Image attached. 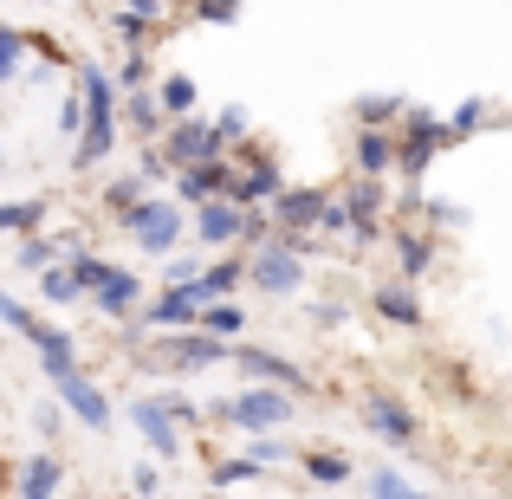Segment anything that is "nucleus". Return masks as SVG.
Masks as SVG:
<instances>
[{"label":"nucleus","instance_id":"42","mask_svg":"<svg viewBox=\"0 0 512 499\" xmlns=\"http://www.w3.org/2000/svg\"><path fill=\"white\" fill-rule=\"evenodd\" d=\"M59 422H65V409H59V402H39V409H33V428H39V441H52V435H59Z\"/></svg>","mask_w":512,"mask_h":499},{"label":"nucleus","instance_id":"1","mask_svg":"<svg viewBox=\"0 0 512 499\" xmlns=\"http://www.w3.org/2000/svg\"><path fill=\"white\" fill-rule=\"evenodd\" d=\"M78 104H85V124H78V169H98L117 150V85L104 65H78Z\"/></svg>","mask_w":512,"mask_h":499},{"label":"nucleus","instance_id":"14","mask_svg":"<svg viewBox=\"0 0 512 499\" xmlns=\"http://www.w3.org/2000/svg\"><path fill=\"white\" fill-rule=\"evenodd\" d=\"M240 286H247V253H221V260H208L195 279H188V292H195L201 305H221V299H234Z\"/></svg>","mask_w":512,"mask_h":499},{"label":"nucleus","instance_id":"33","mask_svg":"<svg viewBox=\"0 0 512 499\" xmlns=\"http://www.w3.org/2000/svg\"><path fill=\"white\" fill-rule=\"evenodd\" d=\"M156 402H163V415L175 428H201L208 415H201V402H188V396H175V389H156Z\"/></svg>","mask_w":512,"mask_h":499},{"label":"nucleus","instance_id":"36","mask_svg":"<svg viewBox=\"0 0 512 499\" xmlns=\"http://www.w3.org/2000/svg\"><path fill=\"white\" fill-rule=\"evenodd\" d=\"M0 325H13L20 337H33L39 325H46V318H33V305H26V299H13V292H0Z\"/></svg>","mask_w":512,"mask_h":499},{"label":"nucleus","instance_id":"41","mask_svg":"<svg viewBox=\"0 0 512 499\" xmlns=\"http://www.w3.org/2000/svg\"><path fill=\"white\" fill-rule=\"evenodd\" d=\"M312 234H338V240H350V214H344V201H325V214H318Z\"/></svg>","mask_w":512,"mask_h":499},{"label":"nucleus","instance_id":"34","mask_svg":"<svg viewBox=\"0 0 512 499\" xmlns=\"http://www.w3.org/2000/svg\"><path fill=\"white\" fill-rule=\"evenodd\" d=\"M111 85L117 91H150V52H124V65H117Z\"/></svg>","mask_w":512,"mask_h":499},{"label":"nucleus","instance_id":"11","mask_svg":"<svg viewBox=\"0 0 512 499\" xmlns=\"http://www.w3.org/2000/svg\"><path fill=\"white\" fill-rule=\"evenodd\" d=\"M383 208H389V188L370 182V175H357V182L344 188V214H350V240H357V247H370V240L383 234Z\"/></svg>","mask_w":512,"mask_h":499},{"label":"nucleus","instance_id":"26","mask_svg":"<svg viewBox=\"0 0 512 499\" xmlns=\"http://www.w3.org/2000/svg\"><path fill=\"white\" fill-rule=\"evenodd\" d=\"M46 221V201L26 195V201H0V234H33Z\"/></svg>","mask_w":512,"mask_h":499},{"label":"nucleus","instance_id":"38","mask_svg":"<svg viewBox=\"0 0 512 499\" xmlns=\"http://www.w3.org/2000/svg\"><path fill=\"white\" fill-rule=\"evenodd\" d=\"M150 26H156V20H143V13H130V7L117 13V39H124V52H143V39H150Z\"/></svg>","mask_w":512,"mask_h":499},{"label":"nucleus","instance_id":"3","mask_svg":"<svg viewBox=\"0 0 512 499\" xmlns=\"http://www.w3.org/2000/svg\"><path fill=\"white\" fill-rule=\"evenodd\" d=\"M201 415H214V422H234V428H247V435H273V428L292 422V396H286V389L253 383V389H234L227 402H214V409H201Z\"/></svg>","mask_w":512,"mask_h":499},{"label":"nucleus","instance_id":"8","mask_svg":"<svg viewBox=\"0 0 512 499\" xmlns=\"http://www.w3.org/2000/svg\"><path fill=\"white\" fill-rule=\"evenodd\" d=\"M363 428H370L376 441H389V448H409V441L422 435L415 409L402 396H389V389H370V396H363Z\"/></svg>","mask_w":512,"mask_h":499},{"label":"nucleus","instance_id":"19","mask_svg":"<svg viewBox=\"0 0 512 499\" xmlns=\"http://www.w3.org/2000/svg\"><path fill=\"white\" fill-rule=\"evenodd\" d=\"M59 487H65L59 454H33V461L20 467V493H13V499H59Z\"/></svg>","mask_w":512,"mask_h":499},{"label":"nucleus","instance_id":"29","mask_svg":"<svg viewBox=\"0 0 512 499\" xmlns=\"http://www.w3.org/2000/svg\"><path fill=\"white\" fill-rule=\"evenodd\" d=\"M124 111H130V124H137L143 137H163V130H169V117H163V104H156V91H130Z\"/></svg>","mask_w":512,"mask_h":499},{"label":"nucleus","instance_id":"2","mask_svg":"<svg viewBox=\"0 0 512 499\" xmlns=\"http://www.w3.org/2000/svg\"><path fill=\"white\" fill-rule=\"evenodd\" d=\"M72 279H78V292H85L91 305H98L104 318H137L143 312V279L130 273V266H117V260H104V253H72Z\"/></svg>","mask_w":512,"mask_h":499},{"label":"nucleus","instance_id":"37","mask_svg":"<svg viewBox=\"0 0 512 499\" xmlns=\"http://www.w3.org/2000/svg\"><path fill=\"white\" fill-rule=\"evenodd\" d=\"M370 499H428V493H415L396 467H376V474H370Z\"/></svg>","mask_w":512,"mask_h":499},{"label":"nucleus","instance_id":"45","mask_svg":"<svg viewBox=\"0 0 512 499\" xmlns=\"http://www.w3.org/2000/svg\"><path fill=\"white\" fill-rule=\"evenodd\" d=\"M78 124H85V104H78V91H72V98L59 104V130H65V137H78Z\"/></svg>","mask_w":512,"mask_h":499},{"label":"nucleus","instance_id":"27","mask_svg":"<svg viewBox=\"0 0 512 499\" xmlns=\"http://www.w3.org/2000/svg\"><path fill=\"white\" fill-rule=\"evenodd\" d=\"M33 279H39V299H52V305H78V299H85L65 260H59V266H46V273H33Z\"/></svg>","mask_w":512,"mask_h":499},{"label":"nucleus","instance_id":"15","mask_svg":"<svg viewBox=\"0 0 512 499\" xmlns=\"http://www.w3.org/2000/svg\"><path fill=\"white\" fill-rule=\"evenodd\" d=\"M143 325L150 331H195V318H201V299L188 286H169V292H156V299H143Z\"/></svg>","mask_w":512,"mask_h":499},{"label":"nucleus","instance_id":"35","mask_svg":"<svg viewBox=\"0 0 512 499\" xmlns=\"http://www.w3.org/2000/svg\"><path fill=\"white\" fill-rule=\"evenodd\" d=\"M13 260H20L26 273H46V266H59V247H52V240H39V234H26Z\"/></svg>","mask_w":512,"mask_h":499},{"label":"nucleus","instance_id":"10","mask_svg":"<svg viewBox=\"0 0 512 499\" xmlns=\"http://www.w3.org/2000/svg\"><path fill=\"white\" fill-rule=\"evenodd\" d=\"M227 182H234V163L227 156H208L195 169H175V208H201V201H227Z\"/></svg>","mask_w":512,"mask_h":499},{"label":"nucleus","instance_id":"6","mask_svg":"<svg viewBox=\"0 0 512 499\" xmlns=\"http://www.w3.org/2000/svg\"><path fill=\"white\" fill-rule=\"evenodd\" d=\"M156 150H163L169 169H195V163H208V156H227V143H221V130H214V117H175L163 137H156Z\"/></svg>","mask_w":512,"mask_h":499},{"label":"nucleus","instance_id":"48","mask_svg":"<svg viewBox=\"0 0 512 499\" xmlns=\"http://www.w3.org/2000/svg\"><path fill=\"white\" fill-rule=\"evenodd\" d=\"M0 46H26V33H13V26H0Z\"/></svg>","mask_w":512,"mask_h":499},{"label":"nucleus","instance_id":"46","mask_svg":"<svg viewBox=\"0 0 512 499\" xmlns=\"http://www.w3.org/2000/svg\"><path fill=\"white\" fill-rule=\"evenodd\" d=\"M20 52L26 46H0V85H13V78H20Z\"/></svg>","mask_w":512,"mask_h":499},{"label":"nucleus","instance_id":"9","mask_svg":"<svg viewBox=\"0 0 512 499\" xmlns=\"http://www.w3.org/2000/svg\"><path fill=\"white\" fill-rule=\"evenodd\" d=\"M227 363H240V370H247V383H266V389H312V376L299 370V363L292 357H279V350H266V344H234V357Z\"/></svg>","mask_w":512,"mask_h":499},{"label":"nucleus","instance_id":"22","mask_svg":"<svg viewBox=\"0 0 512 499\" xmlns=\"http://www.w3.org/2000/svg\"><path fill=\"white\" fill-rule=\"evenodd\" d=\"M396 260H402V273H409V286H415V279L435 266V234H428V227H402L396 234Z\"/></svg>","mask_w":512,"mask_h":499},{"label":"nucleus","instance_id":"16","mask_svg":"<svg viewBox=\"0 0 512 499\" xmlns=\"http://www.w3.org/2000/svg\"><path fill=\"white\" fill-rule=\"evenodd\" d=\"M33 357H39V370L52 376V383H65V376H78V344H72V331H59V325H39L33 337Z\"/></svg>","mask_w":512,"mask_h":499},{"label":"nucleus","instance_id":"49","mask_svg":"<svg viewBox=\"0 0 512 499\" xmlns=\"http://www.w3.org/2000/svg\"><path fill=\"white\" fill-rule=\"evenodd\" d=\"M0 163H7V143H0Z\"/></svg>","mask_w":512,"mask_h":499},{"label":"nucleus","instance_id":"30","mask_svg":"<svg viewBox=\"0 0 512 499\" xmlns=\"http://www.w3.org/2000/svg\"><path fill=\"white\" fill-rule=\"evenodd\" d=\"M214 493H227V487H247V480H260V461L253 454H234V461H214Z\"/></svg>","mask_w":512,"mask_h":499},{"label":"nucleus","instance_id":"5","mask_svg":"<svg viewBox=\"0 0 512 499\" xmlns=\"http://www.w3.org/2000/svg\"><path fill=\"white\" fill-rule=\"evenodd\" d=\"M117 221H124V234L137 240V247L150 253V260H169V253H175V240H182V208H175L169 195H143L137 208H130V214H117Z\"/></svg>","mask_w":512,"mask_h":499},{"label":"nucleus","instance_id":"28","mask_svg":"<svg viewBox=\"0 0 512 499\" xmlns=\"http://www.w3.org/2000/svg\"><path fill=\"white\" fill-rule=\"evenodd\" d=\"M480 124H487V98H467L461 111H448V117H441V130H448V150H454V143H467Z\"/></svg>","mask_w":512,"mask_h":499},{"label":"nucleus","instance_id":"7","mask_svg":"<svg viewBox=\"0 0 512 499\" xmlns=\"http://www.w3.org/2000/svg\"><path fill=\"white\" fill-rule=\"evenodd\" d=\"M247 279H253L260 292H279V299H286V292L305 286V253L286 247V240H266V247L247 253Z\"/></svg>","mask_w":512,"mask_h":499},{"label":"nucleus","instance_id":"12","mask_svg":"<svg viewBox=\"0 0 512 499\" xmlns=\"http://www.w3.org/2000/svg\"><path fill=\"white\" fill-rule=\"evenodd\" d=\"M52 389H59V409H65V415H78L91 435H104V428H111V396H104V389L91 383L85 370L65 376V383H52Z\"/></svg>","mask_w":512,"mask_h":499},{"label":"nucleus","instance_id":"20","mask_svg":"<svg viewBox=\"0 0 512 499\" xmlns=\"http://www.w3.org/2000/svg\"><path fill=\"white\" fill-rule=\"evenodd\" d=\"M402 111H409L402 91H363V98H357V130H396Z\"/></svg>","mask_w":512,"mask_h":499},{"label":"nucleus","instance_id":"43","mask_svg":"<svg viewBox=\"0 0 512 499\" xmlns=\"http://www.w3.org/2000/svg\"><path fill=\"white\" fill-rule=\"evenodd\" d=\"M195 273H201V260H195V253H169V286H188Z\"/></svg>","mask_w":512,"mask_h":499},{"label":"nucleus","instance_id":"47","mask_svg":"<svg viewBox=\"0 0 512 499\" xmlns=\"http://www.w3.org/2000/svg\"><path fill=\"white\" fill-rule=\"evenodd\" d=\"M130 13H143V20H163V0H124Z\"/></svg>","mask_w":512,"mask_h":499},{"label":"nucleus","instance_id":"31","mask_svg":"<svg viewBox=\"0 0 512 499\" xmlns=\"http://www.w3.org/2000/svg\"><path fill=\"white\" fill-rule=\"evenodd\" d=\"M143 195H150V182H143V175H117V182L104 188V208H111V214H130Z\"/></svg>","mask_w":512,"mask_h":499},{"label":"nucleus","instance_id":"18","mask_svg":"<svg viewBox=\"0 0 512 499\" xmlns=\"http://www.w3.org/2000/svg\"><path fill=\"white\" fill-rule=\"evenodd\" d=\"M357 175H396V130H357Z\"/></svg>","mask_w":512,"mask_h":499},{"label":"nucleus","instance_id":"21","mask_svg":"<svg viewBox=\"0 0 512 499\" xmlns=\"http://www.w3.org/2000/svg\"><path fill=\"white\" fill-rule=\"evenodd\" d=\"M370 305H376V318H389L396 331H415V325H422V299H415L409 286H376Z\"/></svg>","mask_w":512,"mask_h":499},{"label":"nucleus","instance_id":"4","mask_svg":"<svg viewBox=\"0 0 512 499\" xmlns=\"http://www.w3.org/2000/svg\"><path fill=\"white\" fill-rule=\"evenodd\" d=\"M234 357V344L227 337H208V331H169L156 337L150 350H137V363H150V370H214V363Z\"/></svg>","mask_w":512,"mask_h":499},{"label":"nucleus","instance_id":"23","mask_svg":"<svg viewBox=\"0 0 512 499\" xmlns=\"http://www.w3.org/2000/svg\"><path fill=\"white\" fill-rule=\"evenodd\" d=\"M299 461H305V480H318V487H350V480H357V467L331 448H305Z\"/></svg>","mask_w":512,"mask_h":499},{"label":"nucleus","instance_id":"24","mask_svg":"<svg viewBox=\"0 0 512 499\" xmlns=\"http://www.w3.org/2000/svg\"><path fill=\"white\" fill-rule=\"evenodd\" d=\"M156 91V104H163V117L175 124V117H195V78L188 72H169L163 85H150Z\"/></svg>","mask_w":512,"mask_h":499},{"label":"nucleus","instance_id":"17","mask_svg":"<svg viewBox=\"0 0 512 499\" xmlns=\"http://www.w3.org/2000/svg\"><path fill=\"white\" fill-rule=\"evenodd\" d=\"M240 227H247V208H234V201H201L195 208V240L201 247H234Z\"/></svg>","mask_w":512,"mask_h":499},{"label":"nucleus","instance_id":"44","mask_svg":"<svg viewBox=\"0 0 512 499\" xmlns=\"http://www.w3.org/2000/svg\"><path fill=\"white\" fill-rule=\"evenodd\" d=\"M201 20H214V26L240 20V0H201Z\"/></svg>","mask_w":512,"mask_h":499},{"label":"nucleus","instance_id":"32","mask_svg":"<svg viewBox=\"0 0 512 499\" xmlns=\"http://www.w3.org/2000/svg\"><path fill=\"white\" fill-rule=\"evenodd\" d=\"M214 130H221V143H227V150L253 143V130H247V104H221V111H214Z\"/></svg>","mask_w":512,"mask_h":499},{"label":"nucleus","instance_id":"13","mask_svg":"<svg viewBox=\"0 0 512 499\" xmlns=\"http://www.w3.org/2000/svg\"><path fill=\"white\" fill-rule=\"evenodd\" d=\"M130 422H137V435H143V441H150V454H156V461H175V454H182V428H175L169 415H163L156 389H143V396L130 402Z\"/></svg>","mask_w":512,"mask_h":499},{"label":"nucleus","instance_id":"39","mask_svg":"<svg viewBox=\"0 0 512 499\" xmlns=\"http://www.w3.org/2000/svg\"><path fill=\"white\" fill-rule=\"evenodd\" d=\"M130 493H137V499H156V493H163V467H156V461H137V467H130Z\"/></svg>","mask_w":512,"mask_h":499},{"label":"nucleus","instance_id":"40","mask_svg":"<svg viewBox=\"0 0 512 499\" xmlns=\"http://www.w3.org/2000/svg\"><path fill=\"white\" fill-rule=\"evenodd\" d=\"M247 454H253V461H260V467H279V461H299V454H292L286 441H266V435H253V441H247Z\"/></svg>","mask_w":512,"mask_h":499},{"label":"nucleus","instance_id":"25","mask_svg":"<svg viewBox=\"0 0 512 499\" xmlns=\"http://www.w3.org/2000/svg\"><path fill=\"white\" fill-rule=\"evenodd\" d=\"M195 331H208V337H240V331H247V312H240L234 299H221V305H201Z\"/></svg>","mask_w":512,"mask_h":499}]
</instances>
